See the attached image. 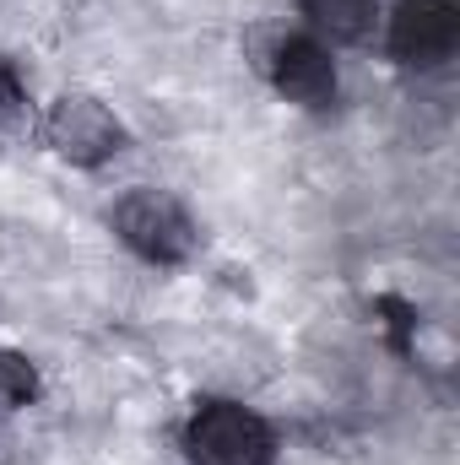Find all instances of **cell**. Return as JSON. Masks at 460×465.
Returning <instances> with one entry per match:
<instances>
[{"instance_id":"obj_5","label":"cell","mask_w":460,"mask_h":465,"mask_svg":"<svg viewBox=\"0 0 460 465\" xmlns=\"http://www.w3.org/2000/svg\"><path fill=\"white\" fill-rule=\"evenodd\" d=\"M265 71H271V87L287 98V104H298V109H331L336 104V60H331V49L320 44V38H309V33H293V38H282L276 49H271V60H265Z\"/></svg>"},{"instance_id":"obj_1","label":"cell","mask_w":460,"mask_h":465,"mask_svg":"<svg viewBox=\"0 0 460 465\" xmlns=\"http://www.w3.org/2000/svg\"><path fill=\"white\" fill-rule=\"evenodd\" d=\"M109 223H115L119 243L130 254H141L146 265H185L201 249L195 217L168 190H146V184L141 190H125L115 201V212H109Z\"/></svg>"},{"instance_id":"obj_6","label":"cell","mask_w":460,"mask_h":465,"mask_svg":"<svg viewBox=\"0 0 460 465\" xmlns=\"http://www.w3.org/2000/svg\"><path fill=\"white\" fill-rule=\"evenodd\" d=\"M298 11L331 38V44H363L374 33L379 5L374 0H298Z\"/></svg>"},{"instance_id":"obj_4","label":"cell","mask_w":460,"mask_h":465,"mask_svg":"<svg viewBox=\"0 0 460 465\" xmlns=\"http://www.w3.org/2000/svg\"><path fill=\"white\" fill-rule=\"evenodd\" d=\"M460 44V0H395L390 54L412 71H434Z\"/></svg>"},{"instance_id":"obj_8","label":"cell","mask_w":460,"mask_h":465,"mask_svg":"<svg viewBox=\"0 0 460 465\" xmlns=\"http://www.w3.org/2000/svg\"><path fill=\"white\" fill-rule=\"evenodd\" d=\"M16 104H22V82H16V71L0 60V124L16 114Z\"/></svg>"},{"instance_id":"obj_2","label":"cell","mask_w":460,"mask_h":465,"mask_svg":"<svg viewBox=\"0 0 460 465\" xmlns=\"http://www.w3.org/2000/svg\"><path fill=\"white\" fill-rule=\"evenodd\" d=\"M185 455L195 465H271L276 433L260 411L238 401H201L185 422Z\"/></svg>"},{"instance_id":"obj_3","label":"cell","mask_w":460,"mask_h":465,"mask_svg":"<svg viewBox=\"0 0 460 465\" xmlns=\"http://www.w3.org/2000/svg\"><path fill=\"white\" fill-rule=\"evenodd\" d=\"M44 141L76 163V168H104L109 157L125 152V124L104 98H87V93H65L49 119H44Z\"/></svg>"},{"instance_id":"obj_7","label":"cell","mask_w":460,"mask_h":465,"mask_svg":"<svg viewBox=\"0 0 460 465\" xmlns=\"http://www.w3.org/2000/svg\"><path fill=\"white\" fill-rule=\"evenodd\" d=\"M38 395V368L22 351H0V401L5 406H27Z\"/></svg>"}]
</instances>
